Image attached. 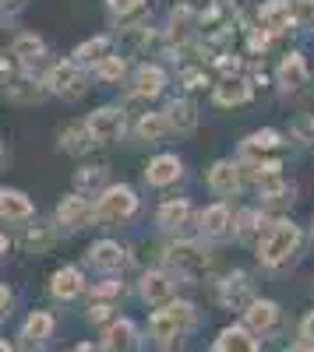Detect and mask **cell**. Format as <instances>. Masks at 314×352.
<instances>
[{
  "label": "cell",
  "mask_w": 314,
  "mask_h": 352,
  "mask_svg": "<svg viewBox=\"0 0 314 352\" xmlns=\"http://www.w3.org/2000/svg\"><path fill=\"white\" fill-rule=\"evenodd\" d=\"M191 324H194V307H191V303H169V307H163V310L152 314L149 335H152L156 345L174 349V345L180 342V335H184Z\"/></svg>",
  "instance_id": "1"
},
{
  "label": "cell",
  "mask_w": 314,
  "mask_h": 352,
  "mask_svg": "<svg viewBox=\"0 0 314 352\" xmlns=\"http://www.w3.org/2000/svg\"><path fill=\"white\" fill-rule=\"evenodd\" d=\"M297 247H300V229L293 222H275L265 232V240L258 247V257H262V264H282Z\"/></svg>",
  "instance_id": "2"
},
{
  "label": "cell",
  "mask_w": 314,
  "mask_h": 352,
  "mask_svg": "<svg viewBox=\"0 0 314 352\" xmlns=\"http://www.w3.org/2000/svg\"><path fill=\"white\" fill-rule=\"evenodd\" d=\"M134 208H138V197L131 187H106L92 208V219L96 222H121V219L134 215Z\"/></svg>",
  "instance_id": "3"
},
{
  "label": "cell",
  "mask_w": 314,
  "mask_h": 352,
  "mask_svg": "<svg viewBox=\"0 0 314 352\" xmlns=\"http://www.w3.org/2000/svg\"><path fill=\"white\" fill-rule=\"evenodd\" d=\"M169 264L187 275V278H198V275H205L212 268V254L205 247H198V243H177V247H169Z\"/></svg>",
  "instance_id": "4"
},
{
  "label": "cell",
  "mask_w": 314,
  "mask_h": 352,
  "mask_svg": "<svg viewBox=\"0 0 314 352\" xmlns=\"http://www.w3.org/2000/svg\"><path fill=\"white\" fill-rule=\"evenodd\" d=\"M46 92H56V96H67V99H78L85 92V74L74 60L67 64H53L50 74H46Z\"/></svg>",
  "instance_id": "5"
},
{
  "label": "cell",
  "mask_w": 314,
  "mask_h": 352,
  "mask_svg": "<svg viewBox=\"0 0 314 352\" xmlns=\"http://www.w3.org/2000/svg\"><path fill=\"white\" fill-rule=\"evenodd\" d=\"M85 127H89L92 141H103V144L117 141V138L124 134V109H117V106H103V109H96L89 120H85Z\"/></svg>",
  "instance_id": "6"
},
{
  "label": "cell",
  "mask_w": 314,
  "mask_h": 352,
  "mask_svg": "<svg viewBox=\"0 0 314 352\" xmlns=\"http://www.w3.org/2000/svg\"><path fill=\"white\" fill-rule=\"evenodd\" d=\"M290 21H293V4H290V0H265L262 11H258V28L265 36L286 32Z\"/></svg>",
  "instance_id": "7"
},
{
  "label": "cell",
  "mask_w": 314,
  "mask_h": 352,
  "mask_svg": "<svg viewBox=\"0 0 314 352\" xmlns=\"http://www.w3.org/2000/svg\"><path fill=\"white\" fill-rule=\"evenodd\" d=\"M169 39H174L177 46H184V43H191L194 39V32H198V14L187 8V4H177L174 11H169Z\"/></svg>",
  "instance_id": "8"
},
{
  "label": "cell",
  "mask_w": 314,
  "mask_h": 352,
  "mask_svg": "<svg viewBox=\"0 0 314 352\" xmlns=\"http://www.w3.org/2000/svg\"><path fill=\"white\" fill-rule=\"evenodd\" d=\"M219 300L226 303V307H233V310H247L251 303H254V296H251V282H247V275H230L222 285H219Z\"/></svg>",
  "instance_id": "9"
},
{
  "label": "cell",
  "mask_w": 314,
  "mask_h": 352,
  "mask_svg": "<svg viewBox=\"0 0 314 352\" xmlns=\"http://www.w3.org/2000/svg\"><path fill=\"white\" fill-rule=\"evenodd\" d=\"M275 78H279V85L286 88V92H297V88H304V85H307V78H311V71H307V60H304L300 53H290L286 60L279 64Z\"/></svg>",
  "instance_id": "10"
},
{
  "label": "cell",
  "mask_w": 314,
  "mask_h": 352,
  "mask_svg": "<svg viewBox=\"0 0 314 352\" xmlns=\"http://www.w3.org/2000/svg\"><path fill=\"white\" fill-rule=\"evenodd\" d=\"M209 187H212L216 194H233V190L240 187V166L230 162V159L216 162V166L209 169Z\"/></svg>",
  "instance_id": "11"
},
{
  "label": "cell",
  "mask_w": 314,
  "mask_h": 352,
  "mask_svg": "<svg viewBox=\"0 0 314 352\" xmlns=\"http://www.w3.org/2000/svg\"><path fill=\"white\" fill-rule=\"evenodd\" d=\"M163 116H166V127H174V131H180V134H187V131L198 127V106H194L191 99L169 102V109H166Z\"/></svg>",
  "instance_id": "12"
},
{
  "label": "cell",
  "mask_w": 314,
  "mask_h": 352,
  "mask_svg": "<svg viewBox=\"0 0 314 352\" xmlns=\"http://www.w3.org/2000/svg\"><path fill=\"white\" fill-rule=\"evenodd\" d=\"M163 85H166L163 67L149 64V67H141V71L134 74V96H138V99H156V96L163 92Z\"/></svg>",
  "instance_id": "13"
},
{
  "label": "cell",
  "mask_w": 314,
  "mask_h": 352,
  "mask_svg": "<svg viewBox=\"0 0 314 352\" xmlns=\"http://www.w3.org/2000/svg\"><path fill=\"white\" fill-rule=\"evenodd\" d=\"M177 176H180V159H177V155H159V159H152L149 169H145V180H149L152 187L174 184Z\"/></svg>",
  "instance_id": "14"
},
{
  "label": "cell",
  "mask_w": 314,
  "mask_h": 352,
  "mask_svg": "<svg viewBox=\"0 0 314 352\" xmlns=\"http://www.w3.org/2000/svg\"><path fill=\"white\" fill-rule=\"evenodd\" d=\"M89 215H92V208H89V201H85L81 194H67L61 204H56V222L61 226H78Z\"/></svg>",
  "instance_id": "15"
},
{
  "label": "cell",
  "mask_w": 314,
  "mask_h": 352,
  "mask_svg": "<svg viewBox=\"0 0 314 352\" xmlns=\"http://www.w3.org/2000/svg\"><path fill=\"white\" fill-rule=\"evenodd\" d=\"M141 296H145L149 303H166L169 296H174V278H169L166 272H149L145 278H141Z\"/></svg>",
  "instance_id": "16"
},
{
  "label": "cell",
  "mask_w": 314,
  "mask_h": 352,
  "mask_svg": "<svg viewBox=\"0 0 314 352\" xmlns=\"http://www.w3.org/2000/svg\"><path fill=\"white\" fill-rule=\"evenodd\" d=\"M244 317H247V328H251V331H269V328L275 324V317H279V307H275L272 300H254V303L244 310Z\"/></svg>",
  "instance_id": "17"
},
{
  "label": "cell",
  "mask_w": 314,
  "mask_h": 352,
  "mask_svg": "<svg viewBox=\"0 0 314 352\" xmlns=\"http://www.w3.org/2000/svg\"><path fill=\"white\" fill-rule=\"evenodd\" d=\"M230 226H233V219H230V208H226V204H212V208L202 212V232H205V236H212V240L226 236Z\"/></svg>",
  "instance_id": "18"
},
{
  "label": "cell",
  "mask_w": 314,
  "mask_h": 352,
  "mask_svg": "<svg viewBox=\"0 0 314 352\" xmlns=\"http://www.w3.org/2000/svg\"><path fill=\"white\" fill-rule=\"evenodd\" d=\"M251 99V85L244 78H226L222 85H216V102L219 106H244Z\"/></svg>",
  "instance_id": "19"
},
{
  "label": "cell",
  "mask_w": 314,
  "mask_h": 352,
  "mask_svg": "<svg viewBox=\"0 0 314 352\" xmlns=\"http://www.w3.org/2000/svg\"><path fill=\"white\" fill-rule=\"evenodd\" d=\"M216 352H258V342L244 328H226L216 342Z\"/></svg>",
  "instance_id": "20"
},
{
  "label": "cell",
  "mask_w": 314,
  "mask_h": 352,
  "mask_svg": "<svg viewBox=\"0 0 314 352\" xmlns=\"http://www.w3.org/2000/svg\"><path fill=\"white\" fill-rule=\"evenodd\" d=\"M32 215V201L21 190H0V219H28Z\"/></svg>",
  "instance_id": "21"
},
{
  "label": "cell",
  "mask_w": 314,
  "mask_h": 352,
  "mask_svg": "<svg viewBox=\"0 0 314 352\" xmlns=\"http://www.w3.org/2000/svg\"><path fill=\"white\" fill-rule=\"evenodd\" d=\"M43 96H46V88L39 81H32V78H18L14 85H8V99L11 102H21V106H32Z\"/></svg>",
  "instance_id": "22"
},
{
  "label": "cell",
  "mask_w": 314,
  "mask_h": 352,
  "mask_svg": "<svg viewBox=\"0 0 314 352\" xmlns=\"http://www.w3.org/2000/svg\"><path fill=\"white\" fill-rule=\"evenodd\" d=\"M106 349L109 352H131L134 349V324L131 320H117L106 328Z\"/></svg>",
  "instance_id": "23"
},
{
  "label": "cell",
  "mask_w": 314,
  "mask_h": 352,
  "mask_svg": "<svg viewBox=\"0 0 314 352\" xmlns=\"http://www.w3.org/2000/svg\"><path fill=\"white\" fill-rule=\"evenodd\" d=\"M89 261L96 264V268H121L124 264V250L121 243H113V240H103L89 250Z\"/></svg>",
  "instance_id": "24"
},
{
  "label": "cell",
  "mask_w": 314,
  "mask_h": 352,
  "mask_svg": "<svg viewBox=\"0 0 314 352\" xmlns=\"http://www.w3.org/2000/svg\"><path fill=\"white\" fill-rule=\"evenodd\" d=\"M106 56H109V39L96 36V39L81 43V46L74 50V64H78V67H81V64H103Z\"/></svg>",
  "instance_id": "25"
},
{
  "label": "cell",
  "mask_w": 314,
  "mask_h": 352,
  "mask_svg": "<svg viewBox=\"0 0 314 352\" xmlns=\"http://www.w3.org/2000/svg\"><path fill=\"white\" fill-rule=\"evenodd\" d=\"M187 215H191V204H187L184 197L166 201L163 208H159V226H163V229H180V226L187 222Z\"/></svg>",
  "instance_id": "26"
},
{
  "label": "cell",
  "mask_w": 314,
  "mask_h": 352,
  "mask_svg": "<svg viewBox=\"0 0 314 352\" xmlns=\"http://www.w3.org/2000/svg\"><path fill=\"white\" fill-rule=\"evenodd\" d=\"M81 292V272L78 268H61L53 275V296H61V300H71Z\"/></svg>",
  "instance_id": "27"
},
{
  "label": "cell",
  "mask_w": 314,
  "mask_h": 352,
  "mask_svg": "<svg viewBox=\"0 0 314 352\" xmlns=\"http://www.w3.org/2000/svg\"><path fill=\"white\" fill-rule=\"evenodd\" d=\"M61 144H64V152L81 155L92 144V134H89V127H85V124H67L64 134H61Z\"/></svg>",
  "instance_id": "28"
},
{
  "label": "cell",
  "mask_w": 314,
  "mask_h": 352,
  "mask_svg": "<svg viewBox=\"0 0 314 352\" xmlns=\"http://www.w3.org/2000/svg\"><path fill=\"white\" fill-rule=\"evenodd\" d=\"M43 39L39 36H32V32H25V36H18L14 43H11V53L18 56V60L21 64H32V60H39V56H43Z\"/></svg>",
  "instance_id": "29"
},
{
  "label": "cell",
  "mask_w": 314,
  "mask_h": 352,
  "mask_svg": "<svg viewBox=\"0 0 314 352\" xmlns=\"http://www.w3.org/2000/svg\"><path fill=\"white\" fill-rule=\"evenodd\" d=\"M275 148H279V131H254L244 141V155H265V152H275Z\"/></svg>",
  "instance_id": "30"
},
{
  "label": "cell",
  "mask_w": 314,
  "mask_h": 352,
  "mask_svg": "<svg viewBox=\"0 0 314 352\" xmlns=\"http://www.w3.org/2000/svg\"><path fill=\"white\" fill-rule=\"evenodd\" d=\"M166 131H169V127H166V116H163V113H145V116L138 120V138H141V141H159Z\"/></svg>",
  "instance_id": "31"
},
{
  "label": "cell",
  "mask_w": 314,
  "mask_h": 352,
  "mask_svg": "<svg viewBox=\"0 0 314 352\" xmlns=\"http://www.w3.org/2000/svg\"><path fill=\"white\" fill-rule=\"evenodd\" d=\"M50 331H53V317L43 314V310H36L32 317L25 320V338H32V342H36V338H46Z\"/></svg>",
  "instance_id": "32"
},
{
  "label": "cell",
  "mask_w": 314,
  "mask_h": 352,
  "mask_svg": "<svg viewBox=\"0 0 314 352\" xmlns=\"http://www.w3.org/2000/svg\"><path fill=\"white\" fill-rule=\"evenodd\" d=\"M124 71H127V60H124V56H106L103 64H96V74H99L103 81H121Z\"/></svg>",
  "instance_id": "33"
},
{
  "label": "cell",
  "mask_w": 314,
  "mask_h": 352,
  "mask_svg": "<svg viewBox=\"0 0 314 352\" xmlns=\"http://www.w3.org/2000/svg\"><path fill=\"white\" fill-rule=\"evenodd\" d=\"M50 243H53V229H46V226L28 229V232H25V247H28V250H36V254H39V250H46Z\"/></svg>",
  "instance_id": "34"
},
{
  "label": "cell",
  "mask_w": 314,
  "mask_h": 352,
  "mask_svg": "<svg viewBox=\"0 0 314 352\" xmlns=\"http://www.w3.org/2000/svg\"><path fill=\"white\" fill-rule=\"evenodd\" d=\"M121 39H124L127 50H141V46L152 39V32H149L145 25H131V28H124V32H121Z\"/></svg>",
  "instance_id": "35"
},
{
  "label": "cell",
  "mask_w": 314,
  "mask_h": 352,
  "mask_svg": "<svg viewBox=\"0 0 314 352\" xmlns=\"http://www.w3.org/2000/svg\"><path fill=\"white\" fill-rule=\"evenodd\" d=\"M258 222H262V215H258V212H240V219H237V232H240V236L247 240Z\"/></svg>",
  "instance_id": "36"
},
{
  "label": "cell",
  "mask_w": 314,
  "mask_h": 352,
  "mask_svg": "<svg viewBox=\"0 0 314 352\" xmlns=\"http://www.w3.org/2000/svg\"><path fill=\"white\" fill-rule=\"evenodd\" d=\"M293 134L300 141H314V116H297V120H293Z\"/></svg>",
  "instance_id": "37"
},
{
  "label": "cell",
  "mask_w": 314,
  "mask_h": 352,
  "mask_svg": "<svg viewBox=\"0 0 314 352\" xmlns=\"http://www.w3.org/2000/svg\"><path fill=\"white\" fill-rule=\"evenodd\" d=\"M103 173H106V169H81V173L74 176V184H78V187H96V184H103Z\"/></svg>",
  "instance_id": "38"
},
{
  "label": "cell",
  "mask_w": 314,
  "mask_h": 352,
  "mask_svg": "<svg viewBox=\"0 0 314 352\" xmlns=\"http://www.w3.org/2000/svg\"><path fill=\"white\" fill-rule=\"evenodd\" d=\"M293 18H300L304 25H314V0H297V4H293Z\"/></svg>",
  "instance_id": "39"
},
{
  "label": "cell",
  "mask_w": 314,
  "mask_h": 352,
  "mask_svg": "<svg viewBox=\"0 0 314 352\" xmlns=\"http://www.w3.org/2000/svg\"><path fill=\"white\" fill-rule=\"evenodd\" d=\"M216 64H219V71H222V74H237V71H240V60H237L233 53H222Z\"/></svg>",
  "instance_id": "40"
},
{
  "label": "cell",
  "mask_w": 314,
  "mask_h": 352,
  "mask_svg": "<svg viewBox=\"0 0 314 352\" xmlns=\"http://www.w3.org/2000/svg\"><path fill=\"white\" fill-rule=\"evenodd\" d=\"M141 4H145V0H109V8H113V11H121V14H127V11H138Z\"/></svg>",
  "instance_id": "41"
},
{
  "label": "cell",
  "mask_w": 314,
  "mask_h": 352,
  "mask_svg": "<svg viewBox=\"0 0 314 352\" xmlns=\"http://www.w3.org/2000/svg\"><path fill=\"white\" fill-rule=\"evenodd\" d=\"M113 292H121V282H96L92 285V296H113Z\"/></svg>",
  "instance_id": "42"
},
{
  "label": "cell",
  "mask_w": 314,
  "mask_h": 352,
  "mask_svg": "<svg viewBox=\"0 0 314 352\" xmlns=\"http://www.w3.org/2000/svg\"><path fill=\"white\" fill-rule=\"evenodd\" d=\"M300 331H304V342H307V345H314V314H307V317H304V328H300Z\"/></svg>",
  "instance_id": "43"
},
{
  "label": "cell",
  "mask_w": 314,
  "mask_h": 352,
  "mask_svg": "<svg viewBox=\"0 0 314 352\" xmlns=\"http://www.w3.org/2000/svg\"><path fill=\"white\" fill-rule=\"evenodd\" d=\"M184 81H187V88H202V85H205V74H198V71H187V74H184Z\"/></svg>",
  "instance_id": "44"
},
{
  "label": "cell",
  "mask_w": 314,
  "mask_h": 352,
  "mask_svg": "<svg viewBox=\"0 0 314 352\" xmlns=\"http://www.w3.org/2000/svg\"><path fill=\"white\" fill-rule=\"evenodd\" d=\"M265 46H269V36L265 32H254L251 36V50H265Z\"/></svg>",
  "instance_id": "45"
},
{
  "label": "cell",
  "mask_w": 314,
  "mask_h": 352,
  "mask_svg": "<svg viewBox=\"0 0 314 352\" xmlns=\"http://www.w3.org/2000/svg\"><path fill=\"white\" fill-rule=\"evenodd\" d=\"M89 317H92V320H103V317H109V307H106V303H99V307H92V310H89Z\"/></svg>",
  "instance_id": "46"
},
{
  "label": "cell",
  "mask_w": 314,
  "mask_h": 352,
  "mask_svg": "<svg viewBox=\"0 0 314 352\" xmlns=\"http://www.w3.org/2000/svg\"><path fill=\"white\" fill-rule=\"evenodd\" d=\"M4 314H8V289L0 285V317H4Z\"/></svg>",
  "instance_id": "47"
},
{
  "label": "cell",
  "mask_w": 314,
  "mask_h": 352,
  "mask_svg": "<svg viewBox=\"0 0 314 352\" xmlns=\"http://www.w3.org/2000/svg\"><path fill=\"white\" fill-rule=\"evenodd\" d=\"M290 352H311V345H307V342H300V345H293Z\"/></svg>",
  "instance_id": "48"
},
{
  "label": "cell",
  "mask_w": 314,
  "mask_h": 352,
  "mask_svg": "<svg viewBox=\"0 0 314 352\" xmlns=\"http://www.w3.org/2000/svg\"><path fill=\"white\" fill-rule=\"evenodd\" d=\"M74 352H96V349H92V345H89V342H85V345H78V349H74Z\"/></svg>",
  "instance_id": "49"
},
{
  "label": "cell",
  "mask_w": 314,
  "mask_h": 352,
  "mask_svg": "<svg viewBox=\"0 0 314 352\" xmlns=\"http://www.w3.org/2000/svg\"><path fill=\"white\" fill-rule=\"evenodd\" d=\"M8 250V236H4V232H0V254H4Z\"/></svg>",
  "instance_id": "50"
},
{
  "label": "cell",
  "mask_w": 314,
  "mask_h": 352,
  "mask_svg": "<svg viewBox=\"0 0 314 352\" xmlns=\"http://www.w3.org/2000/svg\"><path fill=\"white\" fill-rule=\"evenodd\" d=\"M0 352H11V345H8V342H0Z\"/></svg>",
  "instance_id": "51"
},
{
  "label": "cell",
  "mask_w": 314,
  "mask_h": 352,
  "mask_svg": "<svg viewBox=\"0 0 314 352\" xmlns=\"http://www.w3.org/2000/svg\"><path fill=\"white\" fill-rule=\"evenodd\" d=\"M0 71H4V64H0Z\"/></svg>",
  "instance_id": "52"
}]
</instances>
